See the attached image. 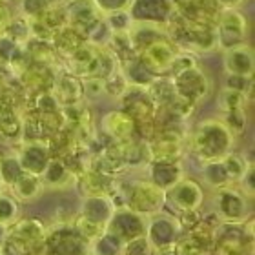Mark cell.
Here are the masks:
<instances>
[{
    "mask_svg": "<svg viewBox=\"0 0 255 255\" xmlns=\"http://www.w3.org/2000/svg\"><path fill=\"white\" fill-rule=\"evenodd\" d=\"M235 137L223 119H204L191 133V151L201 162L223 159L234 151Z\"/></svg>",
    "mask_w": 255,
    "mask_h": 255,
    "instance_id": "obj_1",
    "label": "cell"
},
{
    "mask_svg": "<svg viewBox=\"0 0 255 255\" xmlns=\"http://www.w3.org/2000/svg\"><path fill=\"white\" fill-rule=\"evenodd\" d=\"M46 228L37 219H16L7 226V237L2 252L13 255H38L44 250Z\"/></svg>",
    "mask_w": 255,
    "mask_h": 255,
    "instance_id": "obj_2",
    "label": "cell"
},
{
    "mask_svg": "<svg viewBox=\"0 0 255 255\" xmlns=\"http://www.w3.org/2000/svg\"><path fill=\"white\" fill-rule=\"evenodd\" d=\"M177 99L188 102L191 106H197L208 99L212 93V80L206 75V71L195 64L191 68L177 71V73L168 75Z\"/></svg>",
    "mask_w": 255,
    "mask_h": 255,
    "instance_id": "obj_3",
    "label": "cell"
},
{
    "mask_svg": "<svg viewBox=\"0 0 255 255\" xmlns=\"http://www.w3.org/2000/svg\"><path fill=\"white\" fill-rule=\"evenodd\" d=\"M42 255H91V243L80 235L73 223H59L46 230Z\"/></svg>",
    "mask_w": 255,
    "mask_h": 255,
    "instance_id": "obj_4",
    "label": "cell"
},
{
    "mask_svg": "<svg viewBox=\"0 0 255 255\" xmlns=\"http://www.w3.org/2000/svg\"><path fill=\"white\" fill-rule=\"evenodd\" d=\"M250 160L243 159L237 153H228L223 159L217 160H208V162H201V175L202 182L210 186L212 190L217 188L228 186V184H237L241 181L243 173L246 171Z\"/></svg>",
    "mask_w": 255,
    "mask_h": 255,
    "instance_id": "obj_5",
    "label": "cell"
},
{
    "mask_svg": "<svg viewBox=\"0 0 255 255\" xmlns=\"http://www.w3.org/2000/svg\"><path fill=\"white\" fill-rule=\"evenodd\" d=\"M213 210L223 223L243 224L250 215V197L237 184L213 190Z\"/></svg>",
    "mask_w": 255,
    "mask_h": 255,
    "instance_id": "obj_6",
    "label": "cell"
},
{
    "mask_svg": "<svg viewBox=\"0 0 255 255\" xmlns=\"http://www.w3.org/2000/svg\"><path fill=\"white\" fill-rule=\"evenodd\" d=\"M146 230H148V217L142 215V213L133 212L131 208L128 206L115 208L106 224L108 234L115 235L124 245L144 239L146 237Z\"/></svg>",
    "mask_w": 255,
    "mask_h": 255,
    "instance_id": "obj_7",
    "label": "cell"
},
{
    "mask_svg": "<svg viewBox=\"0 0 255 255\" xmlns=\"http://www.w3.org/2000/svg\"><path fill=\"white\" fill-rule=\"evenodd\" d=\"M215 35H217L219 51L248 42L250 22L241 9H221L215 20Z\"/></svg>",
    "mask_w": 255,
    "mask_h": 255,
    "instance_id": "obj_8",
    "label": "cell"
},
{
    "mask_svg": "<svg viewBox=\"0 0 255 255\" xmlns=\"http://www.w3.org/2000/svg\"><path fill=\"white\" fill-rule=\"evenodd\" d=\"M166 204V191L155 186L151 181H135L128 186L124 195V206L131 208L133 212L142 213L146 217L162 212Z\"/></svg>",
    "mask_w": 255,
    "mask_h": 255,
    "instance_id": "obj_9",
    "label": "cell"
},
{
    "mask_svg": "<svg viewBox=\"0 0 255 255\" xmlns=\"http://www.w3.org/2000/svg\"><path fill=\"white\" fill-rule=\"evenodd\" d=\"M166 202L182 213H193L204 202V190L197 181L186 175L166 190Z\"/></svg>",
    "mask_w": 255,
    "mask_h": 255,
    "instance_id": "obj_10",
    "label": "cell"
},
{
    "mask_svg": "<svg viewBox=\"0 0 255 255\" xmlns=\"http://www.w3.org/2000/svg\"><path fill=\"white\" fill-rule=\"evenodd\" d=\"M128 13L133 22L168 26L175 15V0H133Z\"/></svg>",
    "mask_w": 255,
    "mask_h": 255,
    "instance_id": "obj_11",
    "label": "cell"
},
{
    "mask_svg": "<svg viewBox=\"0 0 255 255\" xmlns=\"http://www.w3.org/2000/svg\"><path fill=\"white\" fill-rule=\"evenodd\" d=\"M179 235H181V223L175 217L166 215L162 212L148 217L146 241L149 243V246L164 252L173 246Z\"/></svg>",
    "mask_w": 255,
    "mask_h": 255,
    "instance_id": "obj_12",
    "label": "cell"
},
{
    "mask_svg": "<svg viewBox=\"0 0 255 255\" xmlns=\"http://www.w3.org/2000/svg\"><path fill=\"white\" fill-rule=\"evenodd\" d=\"M223 68L226 75L248 77L254 79L255 71V51L254 46L248 42L237 44L223 51Z\"/></svg>",
    "mask_w": 255,
    "mask_h": 255,
    "instance_id": "obj_13",
    "label": "cell"
},
{
    "mask_svg": "<svg viewBox=\"0 0 255 255\" xmlns=\"http://www.w3.org/2000/svg\"><path fill=\"white\" fill-rule=\"evenodd\" d=\"M177 51H179V46L170 37H166L160 38V40H155L153 44H149L148 48H144L138 55L142 57V60L148 64L153 73L168 75Z\"/></svg>",
    "mask_w": 255,
    "mask_h": 255,
    "instance_id": "obj_14",
    "label": "cell"
},
{
    "mask_svg": "<svg viewBox=\"0 0 255 255\" xmlns=\"http://www.w3.org/2000/svg\"><path fill=\"white\" fill-rule=\"evenodd\" d=\"M175 13L191 24H215L221 7L215 0H175Z\"/></svg>",
    "mask_w": 255,
    "mask_h": 255,
    "instance_id": "obj_15",
    "label": "cell"
},
{
    "mask_svg": "<svg viewBox=\"0 0 255 255\" xmlns=\"http://www.w3.org/2000/svg\"><path fill=\"white\" fill-rule=\"evenodd\" d=\"M16 157L24 171L33 173V175H42L46 166L51 160V149L48 144L37 138V140L24 142V146L16 151Z\"/></svg>",
    "mask_w": 255,
    "mask_h": 255,
    "instance_id": "obj_16",
    "label": "cell"
},
{
    "mask_svg": "<svg viewBox=\"0 0 255 255\" xmlns=\"http://www.w3.org/2000/svg\"><path fill=\"white\" fill-rule=\"evenodd\" d=\"M62 5L68 26L75 27L82 35H86V31L102 16L91 0H62Z\"/></svg>",
    "mask_w": 255,
    "mask_h": 255,
    "instance_id": "obj_17",
    "label": "cell"
},
{
    "mask_svg": "<svg viewBox=\"0 0 255 255\" xmlns=\"http://www.w3.org/2000/svg\"><path fill=\"white\" fill-rule=\"evenodd\" d=\"M115 208L117 204L113 202V197L106 195V193H90L84 197V201L80 204L79 215L106 230V224Z\"/></svg>",
    "mask_w": 255,
    "mask_h": 255,
    "instance_id": "obj_18",
    "label": "cell"
},
{
    "mask_svg": "<svg viewBox=\"0 0 255 255\" xmlns=\"http://www.w3.org/2000/svg\"><path fill=\"white\" fill-rule=\"evenodd\" d=\"M148 171L149 181L153 182L155 186L162 188L164 191L184 177V168H182L179 159H164V157L149 159Z\"/></svg>",
    "mask_w": 255,
    "mask_h": 255,
    "instance_id": "obj_19",
    "label": "cell"
},
{
    "mask_svg": "<svg viewBox=\"0 0 255 255\" xmlns=\"http://www.w3.org/2000/svg\"><path fill=\"white\" fill-rule=\"evenodd\" d=\"M119 69L123 71L124 79L128 80L129 86H140V88H148L159 75L153 73L149 66L142 60L140 55H133L129 59L119 62Z\"/></svg>",
    "mask_w": 255,
    "mask_h": 255,
    "instance_id": "obj_20",
    "label": "cell"
},
{
    "mask_svg": "<svg viewBox=\"0 0 255 255\" xmlns=\"http://www.w3.org/2000/svg\"><path fill=\"white\" fill-rule=\"evenodd\" d=\"M101 126H102V131L110 135L113 140H117V142H126L129 140L135 131V123H133V119L124 113L123 110L121 112H110L106 113L101 121Z\"/></svg>",
    "mask_w": 255,
    "mask_h": 255,
    "instance_id": "obj_21",
    "label": "cell"
},
{
    "mask_svg": "<svg viewBox=\"0 0 255 255\" xmlns=\"http://www.w3.org/2000/svg\"><path fill=\"white\" fill-rule=\"evenodd\" d=\"M128 37H129V42L133 46V51L138 55L144 48H148L149 44H153L155 40L166 38L170 37V35H168V29L164 26L148 24V22H133Z\"/></svg>",
    "mask_w": 255,
    "mask_h": 255,
    "instance_id": "obj_22",
    "label": "cell"
},
{
    "mask_svg": "<svg viewBox=\"0 0 255 255\" xmlns=\"http://www.w3.org/2000/svg\"><path fill=\"white\" fill-rule=\"evenodd\" d=\"M7 190H9V193L15 197L18 202H31L42 195L44 182H42V179H40V175H33V173L22 171L20 177H18Z\"/></svg>",
    "mask_w": 255,
    "mask_h": 255,
    "instance_id": "obj_23",
    "label": "cell"
},
{
    "mask_svg": "<svg viewBox=\"0 0 255 255\" xmlns=\"http://www.w3.org/2000/svg\"><path fill=\"white\" fill-rule=\"evenodd\" d=\"M44 182V188H53V190H62V188L69 186L75 181L73 173L69 170V166L60 159L49 160V164L46 166L44 173L40 175Z\"/></svg>",
    "mask_w": 255,
    "mask_h": 255,
    "instance_id": "obj_24",
    "label": "cell"
},
{
    "mask_svg": "<svg viewBox=\"0 0 255 255\" xmlns=\"http://www.w3.org/2000/svg\"><path fill=\"white\" fill-rule=\"evenodd\" d=\"M91 254L93 255H124L126 254V245L115 237V235L108 234L104 230V234L101 237H97L91 243Z\"/></svg>",
    "mask_w": 255,
    "mask_h": 255,
    "instance_id": "obj_25",
    "label": "cell"
},
{
    "mask_svg": "<svg viewBox=\"0 0 255 255\" xmlns=\"http://www.w3.org/2000/svg\"><path fill=\"white\" fill-rule=\"evenodd\" d=\"M217 104H219L221 113L235 112V110H246L248 93H243V91L232 90V88H226V86H224L223 90H221V93H219Z\"/></svg>",
    "mask_w": 255,
    "mask_h": 255,
    "instance_id": "obj_26",
    "label": "cell"
},
{
    "mask_svg": "<svg viewBox=\"0 0 255 255\" xmlns=\"http://www.w3.org/2000/svg\"><path fill=\"white\" fill-rule=\"evenodd\" d=\"M22 171L24 170L18 162L16 153L0 155V182H2V188H9L20 177Z\"/></svg>",
    "mask_w": 255,
    "mask_h": 255,
    "instance_id": "obj_27",
    "label": "cell"
},
{
    "mask_svg": "<svg viewBox=\"0 0 255 255\" xmlns=\"http://www.w3.org/2000/svg\"><path fill=\"white\" fill-rule=\"evenodd\" d=\"M18 217H20V202L2 188L0 190V223L9 226Z\"/></svg>",
    "mask_w": 255,
    "mask_h": 255,
    "instance_id": "obj_28",
    "label": "cell"
},
{
    "mask_svg": "<svg viewBox=\"0 0 255 255\" xmlns=\"http://www.w3.org/2000/svg\"><path fill=\"white\" fill-rule=\"evenodd\" d=\"M104 20L112 33H129L133 26V18L128 11H117V13L104 15Z\"/></svg>",
    "mask_w": 255,
    "mask_h": 255,
    "instance_id": "obj_29",
    "label": "cell"
},
{
    "mask_svg": "<svg viewBox=\"0 0 255 255\" xmlns=\"http://www.w3.org/2000/svg\"><path fill=\"white\" fill-rule=\"evenodd\" d=\"M97 11L102 16L110 15V13H117V11H128L133 0H91Z\"/></svg>",
    "mask_w": 255,
    "mask_h": 255,
    "instance_id": "obj_30",
    "label": "cell"
},
{
    "mask_svg": "<svg viewBox=\"0 0 255 255\" xmlns=\"http://www.w3.org/2000/svg\"><path fill=\"white\" fill-rule=\"evenodd\" d=\"M237 186L241 188V190L245 191L246 195L254 197V190H255V181H254V162H248V166H246V171L243 173V177H241V181L237 182Z\"/></svg>",
    "mask_w": 255,
    "mask_h": 255,
    "instance_id": "obj_31",
    "label": "cell"
},
{
    "mask_svg": "<svg viewBox=\"0 0 255 255\" xmlns=\"http://www.w3.org/2000/svg\"><path fill=\"white\" fill-rule=\"evenodd\" d=\"M226 88H232V90L243 91V93L250 95L252 79H248V77H237V75H226Z\"/></svg>",
    "mask_w": 255,
    "mask_h": 255,
    "instance_id": "obj_32",
    "label": "cell"
},
{
    "mask_svg": "<svg viewBox=\"0 0 255 255\" xmlns=\"http://www.w3.org/2000/svg\"><path fill=\"white\" fill-rule=\"evenodd\" d=\"M11 18H13V13H11L9 5L5 4L4 0H0V35H4L5 33Z\"/></svg>",
    "mask_w": 255,
    "mask_h": 255,
    "instance_id": "obj_33",
    "label": "cell"
},
{
    "mask_svg": "<svg viewBox=\"0 0 255 255\" xmlns=\"http://www.w3.org/2000/svg\"><path fill=\"white\" fill-rule=\"evenodd\" d=\"M221 9H241L246 0H215Z\"/></svg>",
    "mask_w": 255,
    "mask_h": 255,
    "instance_id": "obj_34",
    "label": "cell"
},
{
    "mask_svg": "<svg viewBox=\"0 0 255 255\" xmlns=\"http://www.w3.org/2000/svg\"><path fill=\"white\" fill-rule=\"evenodd\" d=\"M5 237H7V226L0 223V252H2V248L5 245Z\"/></svg>",
    "mask_w": 255,
    "mask_h": 255,
    "instance_id": "obj_35",
    "label": "cell"
},
{
    "mask_svg": "<svg viewBox=\"0 0 255 255\" xmlns=\"http://www.w3.org/2000/svg\"><path fill=\"white\" fill-rule=\"evenodd\" d=\"M0 190H2V182H0Z\"/></svg>",
    "mask_w": 255,
    "mask_h": 255,
    "instance_id": "obj_36",
    "label": "cell"
},
{
    "mask_svg": "<svg viewBox=\"0 0 255 255\" xmlns=\"http://www.w3.org/2000/svg\"><path fill=\"white\" fill-rule=\"evenodd\" d=\"M0 255H4V254H2V252H0Z\"/></svg>",
    "mask_w": 255,
    "mask_h": 255,
    "instance_id": "obj_37",
    "label": "cell"
},
{
    "mask_svg": "<svg viewBox=\"0 0 255 255\" xmlns=\"http://www.w3.org/2000/svg\"><path fill=\"white\" fill-rule=\"evenodd\" d=\"M4 2H7V0H4Z\"/></svg>",
    "mask_w": 255,
    "mask_h": 255,
    "instance_id": "obj_38",
    "label": "cell"
}]
</instances>
